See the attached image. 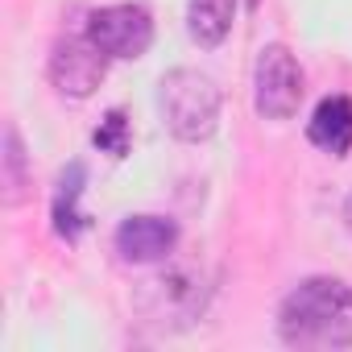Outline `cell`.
I'll use <instances>...</instances> for the list:
<instances>
[{
	"label": "cell",
	"instance_id": "cell-6",
	"mask_svg": "<svg viewBox=\"0 0 352 352\" xmlns=\"http://www.w3.org/2000/svg\"><path fill=\"white\" fill-rule=\"evenodd\" d=\"M87 38L108 58H141L153 46V17L141 5H108L87 17Z\"/></svg>",
	"mask_w": 352,
	"mask_h": 352
},
{
	"label": "cell",
	"instance_id": "cell-7",
	"mask_svg": "<svg viewBox=\"0 0 352 352\" xmlns=\"http://www.w3.org/2000/svg\"><path fill=\"white\" fill-rule=\"evenodd\" d=\"M179 245V224L166 216H129L116 228V253L124 261H166Z\"/></svg>",
	"mask_w": 352,
	"mask_h": 352
},
{
	"label": "cell",
	"instance_id": "cell-3",
	"mask_svg": "<svg viewBox=\"0 0 352 352\" xmlns=\"http://www.w3.org/2000/svg\"><path fill=\"white\" fill-rule=\"evenodd\" d=\"M204 307H208V278L183 261L157 270L137 290V311L153 327H187L204 315Z\"/></svg>",
	"mask_w": 352,
	"mask_h": 352
},
{
	"label": "cell",
	"instance_id": "cell-1",
	"mask_svg": "<svg viewBox=\"0 0 352 352\" xmlns=\"http://www.w3.org/2000/svg\"><path fill=\"white\" fill-rule=\"evenodd\" d=\"M278 336L290 348H352V286L307 278L278 307Z\"/></svg>",
	"mask_w": 352,
	"mask_h": 352
},
{
	"label": "cell",
	"instance_id": "cell-9",
	"mask_svg": "<svg viewBox=\"0 0 352 352\" xmlns=\"http://www.w3.org/2000/svg\"><path fill=\"white\" fill-rule=\"evenodd\" d=\"M30 187H34V170H30L25 141L17 124H5V153H0V199H5V208H21L30 199Z\"/></svg>",
	"mask_w": 352,
	"mask_h": 352
},
{
	"label": "cell",
	"instance_id": "cell-12",
	"mask_svg": "<svg viewBox=\"0 0 352 352\" xmlns=\"http://www.w3.org/2000/svg\"><path fill=\"white\" fill-rule=\"evenodd\" d=\"M96 149H104L108 157H124L129 153V120H124V112L120 108H112L104 120H100V129H96Z\"/></svg>",
	"mask_w": 352,
	"mask_h": 352
},
{
	"label": "cell",
	"instance_id": "cell-11",
	"mask_svg": "<svg viewBox=\"0 0 352 352\" xmlns=\"http://www.w3.org/2000/svg\"><path fill=\"white\" fill-rule=\"evenodd\" d=\"M236 0H187V34L199 46H220L232 30Z\"/></svg>",
	"mask_w": 352,
	"mask_h": 352
},
{
	"label": "cell",
	"instance_id": "cell-4",
	"mask_svg": "<svg viewBox=\"0 0 352 352\" xmlns=\"http://www.w3.org/2000/svg\"><path fill=\"white\" fill-rule=\"evenodd\" d=\"M302 67L298 58L282 46V42H270L261 46L257 54V67H253V108L257 116L265 120H290L302 104Z\"/></svg>",
	"mask_w": 352,
	"mask_h": 352
},
{
	"label": "cell",
	"instance_id": "cell-5",
	"mask_svg": "<svg viewBox=\"0 0 352 352\" xmlns=\"http://www.w3.org/2000/svg\"><path fill=\"white\" fill-rule=\"evenodd\" d=\"M46 75L54 83L58 96L67 100H87L96 96V87L104 83L108 75V54L83 34V38H58L54 50H50V63H46Z\"/></svg>",
	"mask_w": 352,
	"mask_h": 352
},
{
	"label": "cell",
	"instance_id": "cell-8",
	"mask_svg": "<svg viewBox=\"0 0 352 352\" xmlns=\"http://www.w3.org/2000/svg\"><path fill=\"white\" fill-rule=\"evenodd\" d=\"M307 137H311V145H319L323 153L344 157V153L352 149V100H348V96H327V100L315 108V116H311V124H307Z\"/></svg>",
	"mask_w": 352,
	"mask_h": 352
},
{
	"label": "cell",
	"instance_id": "cell-13",
	"mask_svg": "<svg viewBox=\"0 0 352 352\" xmlns=\"http://www.w3.org/2000/svg\"><path fill=\"white\" fill-rule=\"evenodd\" d=\"M249 5H257V0H249Z\"/></svg>",
	"mask_w": 352,
	"mask_h": 352
},
{
	"label": "cell",
	"instance_id": "cell-2",
	"mask_svg": "<svg viewBox=\"0 0 352 352\" xmlns=\"http://www.w3.org/2000/svg\"><path fill=\"white\" fill-rule=\"evenodd\" d=\"M220 104H224V96H220L216 79L195 67H174L157 83L162 120L179 141H208L220 124Z\"/></svg>",
	"mask_w": 352,
	"mask_h": 352
},
{
	"label": "cell",
	"instance_id": "cell-10",
	"mask_svg": "<svg viewBox=\"0 0 352 352\" xmlns=\"http://www.w3.org/2000/svg\"><path fill=\"white\" fill-rule=\"evenodd\" d=\"M83 179H87L83 162H71V166L58 174V187H54V232H58V236H67V241H75V236L87 228V216L79 212Z\"/></svg>",
	"mask_w": 352,
	"mask_h": 352
}]
</instances>
